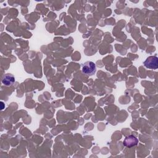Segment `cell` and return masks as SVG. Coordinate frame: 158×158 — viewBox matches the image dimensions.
Returning a JSON list of instances; mask_svg holds the SVG:
<instances>
[{
    "label": "cell",
    "mask_w": 158,
    "mask_h": 158,
    "mask_svg": "<svg viewBox=\"0 0 158 158\" xmlns=\"http://www.w3.org/2000/svg\"><path fill=\"white\" fill-rule=\"evenodd\" d=\"M96 67L95 64L91 61H86L82 64V72L86 75H92L96 73Z\"/></svg>",
    "instance_id": "cell-1"
},
{
    "label": "cell",
    "mask_w": 158,
    "mask_h": 158,
    "mask_svg": "<svg viewBox=\"0 0 158 158\" xmlns=\"http://www.w3.org/2000/svg\"><path fill=\"white\" fill-rule=\"evenodd\" d=\"M143 64L148 69H157L158 67V58L155 56H149L143 62Z\"/></svg>",
    "instance_id": "cell-2"
},
{
    "label": "cell",
    "mask_w": 158,
    "mask_h": 158,
    "mask_svg": "<svg viewBox=\"0 0 158 158\" xmlns=\"http://www.w3.org/2000/svg\"><path fill=\"white\" fill-rule=\"evenodd\" d=\"M123 145L127 148H131L138 143V139L133 135H128L123 140Z\"/></svg>",
    "instance_id": "cell-3"
},
{
    "label": "cell",
    "mask_w": 158,
    "mask_h": 158,
    "mask_svg": "<svg viewBox=\"0 0 158 158\" xmlns=\"http://www.w3.org/2000/svg\"><path fill=\"white\" fill-rule=\"evenodd\" d=\"M15 81V78L13 75L10 73L5 74L2 78V83L6 86H10Z\"/></svg>",
    "instance_id": "cell-4"
},
{
    "label": "cell",
    "mask_w": 158,
    "mask_h": 158,
    "mask_svg": "<svg viewBox=\"0 0 158 158\" xmlns=\"http://www.w3.org/2000/svg\"><path fill=\"white\" fill-rule=\"evenodd\" d=\"M1 105H2V106H1V109H3V108H4V104H3L2 102H1Z\"/></svg>",
    "instance_id": "cell-5"
}]
</instances>
